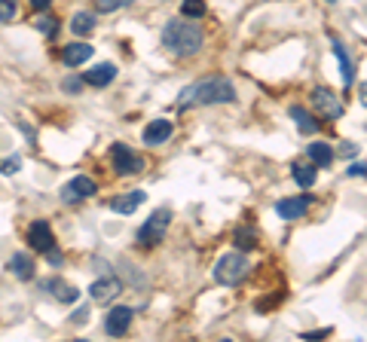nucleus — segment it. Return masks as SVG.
<instances>
[{
  "instance_id": "nucleus-1",
  "label": "nucleus",
  "mask_w": 367,
  "mask_h": 342,
  "mask_svg": "<svg viewBox=\"0 0 367 342\" xmlns=\"http://www.w3.org/2000/svg\"><path fill=\"white\" fill-rule=\"evenodd\" d=\"M236 101V89L227 77H212V80H199L193 86H187L181 92L178 104L181 107H205V104H233Z\"/></svg>"
},
{
  "instance_id": "nucleus-2",
  "label": "nucleus",
  "mask_w": 367,
  "mask_h": 342,
  "mask_svg": "<svg viewBox=\"0 0 367 342\" xmlns=\"http://www.w3.org/2000/svg\"><path fill=\"white\" fill-rule=\"evenodd\" d=\"M162 46L169 49L172 55L178 58H190L202 49V28L193 22H181V19H172L165 22L162 28Z\"/></svg>"
},
{
  "instance_id": "nucleus-3",
  "label": "nucleus",
  "mask_w": 367,
  "mask_h": 342,
  "mask_svg": "<svg viewBox=\"0 0 367 342\" xmlns=\"http://www.w3.org/2000/svg\"><path fill=\"white\" fill-rule=\"evenodd\" d=\"M248 269H251V263H248L245 254H236V251L223 254L221 260H218V266H214V281L223 285V287H236V285L245 281Z\"/></svg>"
},
{
  "instance_id": "nucleus-4",
  "label": "nucleus",
  "mask_w": 367,
  "mask_h": 342,
  "mask_svg": "<svg viewBox=\"0 0 367 342\" xmlns=\"http://www.w3.org/2000/svg\"><path fill=\"white\" fill-rule=\"evenodd\" d=\"M98 193V183L92 180V178H86V174H80V178H71L68 183L62 187V202L64 205H77V202H86V199H92Z\"/></svg>"
},
{
  "instance_id": "nucleus-5",
  "label": "nucleus",
  "mask_w": 367,
  "mask_h": 342,
  "mask_svg": "<svg viewBox=\"0 0 367 342\" xmlns=\"http://www.w3.org/2000/svg\"><path fill=\"white\" fill-rule=\"evenodd\" d=\"M111 159H113L116 174H123V178L144 171V159H141V156H138L129 144H113V147H111Z\"/></svg>"
},
{
  "instance_id": "nucleus-6",
  "label": "nucleus",
  "mask_w": 367,
  "mask_h": 342,
  "mask_svg": "<svg viewBox=\"0 0 367 342\" xmlns=\"http://www.w3.org/2000/svg\"><path fill=\"white\" fill-rule=\"evenodd\" d=\"M169 223H172V211H165V208H162V211H153V214L147 217L144 227L138 229V241H141V245H147V248H150V245H156V241H160V238L165 236Z\"/></svg>"
},
{
  "instance_id": "nucleus-7",
  "label": "nucleus",
  "mask_w": 367,
  "mask_h": 342,
  "mask_svg": "<svg viewBox=\"0 0 367 342\" xmlns=\"http://www.w3.org/2000/svg\"><path fill=\"white\" fill-rule=\"evenodd\" d=\"M312 107L321 116H328V120H340V116H343V101H340L331 89H321V86L312 89Z\"/></svg>"
},
{
  "instance_id": "nucleus-8",
  "label": "nucleus",
  "mask_w": 367,
  "mask_h": 342,
  "mask_svg": "<svg viewBox=\"0 0 367 342\" xmlns=\"http://www.w3.org/2000/svg\"><path fill=\"white\" fill-rule=\"evenodd\" d=\"M28 245L34 248L37 254H46L49 248L55 245V238H53V229H49V223H46V220H37V223H31V229H28Z\"/></svg>"
},
{
  "instance_id": "nucleus-9",
  "label": "nucleus",
  "mask_w": 367,
  "mask_h": 342,
  "mask_svg": "<svg viewBox=\"0 0 367 342\" xmlns=\"http://www.w3.org/2000/svg\"><path fill=\"white\" fill-rule=\"evenodd\" d=\"M312 199L310 196H294V199H282V202H275V214L282 217V220H297V217L306 214V208H310Z\"/></svg>"
},
{
  "instance_id": "nucleus-10",
  "label": "nucleus",
  "mask_w": 367,
  "mask_h": 342,
  "mask_svg": "<svg viewBox=\"0 0 367 342\" xmlns=\"http://www.w3.org/2000/svg\"><path fill=\"white\" fill-rule=\"evenodd\" d=\"M132 308L129 306H116L111 308V315H107V321H104V330L111 333V336H123V333L129 330V324H132Z\"/></svg>"
},
{
  "instance_id": "nucleus-11",
  "label": "nucleus",
  "mask_w": 367,
  "mask_h": 342,
  "mask_svg": "<svg viewBox=\"0 0 367 342\" xmlns=\"http://www.w3.org/2000/svg\"><path fill=\"white\" fill-rule=\"evenodd\" d=\"M123 294V285L116 278H111V275H107V278H98L95 285L89 287V297L95 299V303H111V299H116Z\"/></svg>"
},
{
  "instance_id": "nucleus-12",
  "label": "nucleus",
  "mask_w": 367,
  "mask_h": 342,
  "mask_svg": "<svg viewBox=\"0 0 367 342\" xmlns=\"http://www.w3.org/2000/svg\"><path fill=\"white\" fill-rule=\"evenodd\" d=\"M113 80H116V68L111 62H102V64H95V68H89L83 73V83H89V86H95V89L111 86Z\"/></svg>"
},
{
  "instance_id": "nucleus-13",
  "label": "nucleus",
  "mask_w": 367,
  "mask_h": 342,
  "mask_svg": "<svg viewBox=\"0 0 367 342\" xmlns=\"http://www.w3.org/2000/svg\"><path fill=\"white\" fill-rule=\"evenodd\" d=\"M172 131H174V126L169 120H153L144 129V144L147 147H160V144H165V141L172 138Z\"/></svg>"
},
{
  "instance_id": "nucleus-14",
  "label": "nucleus",
  "mask_w": 367,
  "mask_h": 342,
  "mask_svg": "<svg viewBox=\"0 0 367 342\" xmlns=\"http://www.w3.org/2000/svg\"><path fill=\"white\" fill-rule=\"evenodd\" d=\"M144 199H147L144 190H132V193H126V196H116V199H111V208H113L116 214H132L135 208L144 205Z\"/></svg>"
},
{
  "instance_id": "nucleus-15",
  "label": "nucleus",
  "mask_w": 367,
  "mask_h": 342,
  "mask_svg": "<svg viewBox=\"0 0 367 342\" xmlns=\"http://www.w3.org/2000/svg\"><path fill=\"white\" fill-rule=\"evenodd\" d=\"M92 58V46L89 43H71L62 49V62L68 64V68H80V64H86Z\"/></svg>"
},
{
  "instance_id": "nucleus-16",
  "label": "nucleus",
  "mask_w": 367,
  "mask_h": 342,
  "mask_svg": "<svg viewBox=\"0 0 367 342\" xmlns=\"http://www.w3.org/2000/svg\"><path fill=\"white\" fill-rule=\"evenodd\" d=\"M10 272L19 281H31V278H34V260H31V254H13L10 257Z\"/></svg>"
},
{
  "instance_id": "nucleus-17",
  "label": "nucleus",
  "mask_w": 367,
  "mask_h": 342,
  "mask_svg": "<svg viewBox=\"0 0 367 342\" xmlns=\"http://www.w3.org/2000/svg\"><path fill=\"white\" fill-rule=\"evenodd\" d=\"M306 156H310V162L315 165V169H328V165L333 162V150L331 144H310V150H306Z\"/></svg>"
},
{
  "instance_id": "nucleus-18",
  "label": "nucleus",
  "mask_w": 367,
  "mask_h": 342,
  "mask_svg": "<svg viewBox=\"0 0 367 342\" xmlns=\"http://www.w3.org/2000/svg\"><path fill=\"white\" fill-rule=\"evenodd\" d=\"M291 174H294V180L303 190H310L312 183H315V178H319V171H315L312 162H294V165H291Z\"/></svg>"
},
{
  "instance_id": "nucleus-19",
  "label": "nucleus",
  "mask_w": 367,
  "mask_h": 342,
  "mask_svg": "<svg viewBox=\"0 0 367 342\" xmlns=\"http://www.w3.org/2000/svg\"><path fill=\"white\" fill-rule=\"evenodd\" d=\"M333 55H337V62H340V71H343V83L346 86H352V80H355V68H352V62H349V52H346V46L340 43L337 37H333Z\"/></svg>"
},
{
  "instance_id": "nucleus-20",
  "label": "nucleus",
  "mask_w": 367,
  "mask_h": 342,
  "mask_svg": "<svg viewBox=\"0 0 367 342\" xmlns=\"http://www.w3.org/2000/svg\"><path fill=\"white\" fill-rule=\"evenodd\" d=\"M43 287H53L55 299H62V303H77V299H80V290H77V287H74V285H62L58 278L43 281Z\"/></svg>"
},
{
  "instance_id": "nucleus-21",
  "label": "nucleus",
  "mask_w": 367,
  "mask_h": 342,
  "mask_svg": "<svg viewBox=\"0 0 367 342\" xmlns=\"http://www.w3.org/2000/svg\"><path fill=\"white\" fill-rule=\"evenodd\" d=\"M291 120L297 122V129L303 131V135H315V131H319V122H315L303 107H291Z\"/></svg>"
},
{
  "instance_id": "nucleus-22",
  "label": "nucleus",
  "mask_w": 367,
  "mask_h": 342,
  "mask_svg": "<svg viewBox=\"0 0 367 342\" xmlns=\"http://www.w3.org/2000/svg\"><path fill=\"white\" fill-rule=\"evenodd\" d=\"M92 28H95V15L92 13H77L71 19V31L77 37H83V34H92Z\"/></svg>"
},
{
  "instance_id": "nucleus-23",
  "label": "nucleus",
  "mask_w": 367,
  "mask_h": 342,
  "mask_svg": "<svg viewBox=\"0 0 367 342\" xmlns=\"http://www.w3.org/2000/svg\"><path fill=\"white\" fill-rule=\"evenodd\" d=\"M236 245H239V251H251L257 245V232L251 227H239L236 229Z\"/></svg>"
},
{
  "instance_id": "nucleus-24",
  "label": "nucleus",
  "mask_w": 367,
  "mask_h": 342,
  "mask_svg": "<svg viewBox=\"0 0 367 342\" xmlns=\"http://www.w3.org/2000/svg\"><path fill=\"white\" fill-rule=\"evenodd\" d=\"M181 15H187V19H202L205 15V0H184Z\"/></svg>"
},
{
  "instance_id": "nucleus-25",
  "label": "nucleus",
  "mask_w": 367,
  "mask_h": 342,
  "mask_svg": "<svg viewBox=\"0 0 367 342\" xmlns=\"http://www.w3.org/2000/svg\"><path fill=\"white\" fill-rule=\"evenodd\" d=\"M34 28H37V31H40V34H43V37H53L58 24H55V19H53V15H43V13H40L37 19H34Z\"/></svg>"
},
{
  "instance_id": "nucleus-26",
  "label": "nucleus",
  "mask_w": 367,
  "mask_h": 342,
  "mask_svg": "<svg viewBox=\"0 0 367 342\" xmlns=\"http://www.w3.org/2000/svg\"><path fill=\"white\" fill-rule=\"evenodd\" d=\"M129 3H135V0H95V10L98 13H116Z\"/></svg>"
},
{
  "instance_id": "nucleus-27",
  "label": "nucleus",
  "mask_w": 367,
  "mask_h": 342,
  "mask_svg": "<svg viewBox=\"0 0 367 342\" xmlns=\"http://www.w3.org/2000/svg\"><path fill=\"white\" fill-rule=\"evenodd\" d=\"M15 0H0V24H10L15 19Z\"/></svg>"
},
{
  "instance_id": "nucleus-28",
  "label": "nucleus",
  "mask_w": 367,
  "mask_h": 342,
  "mask_svg": "<svg viewBox=\"0 0 367 342\" xmlns=\"http://www.w3.org/2000/svg\"><path fill=\"white\" fill-rule=\"evenodd\" d=\"M19 169H22V159H19V156H10V159L4 162V174H15Z\"/></svg>"
},
{
  "instance_id": "nucleus-29",
  "label": "nucleus",
  "mask_w": 367,
  "mask_h": 342,
  "mask_svg": "<svg viewBox=\"0 0 367 342\" xmlns=\"http://www.w3.org/2000/svg\"><path fill=\"white\" fill-rule=\"evenodd\" d=\"M71 321H74V324H89V308H77Z\"/></svg>"
},
{
  "instance_id": "nucleus-30",
  "label": "nucleus",
  "mask_w": 367,
  "mask_h": 342,
  "mask_svg": "<svg viewBox=\"0 0 367 342\" xmlns=\"http://www.w3.org/2000/svg\"><path fill=\"white\" fill-rule=\"evenodd\" d=\"M331 336V327H321V330H312V333H303V339H324Z\"/></svg>"
},
{
  "instance_id": "nucleus-31",
  "label": "nucleus",
  "mask_w": 367,
  "mask_h": 342,
  "mask_svg": "<svg viewBox=\"0 0 367 342\" xmlns=\"http://www.w3.org/2000/svg\"><path fill=\"white\" fill-rule=\"evenodd\" d=\"M349 178H364V162H352V165H349Z\"/></svg>"
},
{
  "instance_id": "nucleus-32",
  "label": "nucleus",
  "mask_w": 367,
  "mask_h": 342,
  "mask_svg": "<svg viewBox=\"0 0 367 342\" xmlns=\"http://www.w3.org/2000/svg\"><path fill=\"white\" fill-rule=\"evenodd\" d=\"M46 257H49V263H53V266H62V254L55 251V245H53V248H49V251H46Z\"/></svg>"
},
{
  "instance_id": "nucleus-33",
  "label": "nucleus",
  "mask_w": 367,
  "mask_h": 342,
  "mask_svg": "<svg viewBox=\"0 0 367 342\" xmlns=\"http://www.w3.org/2000/svg\"><path fill=\"white\" fill-rule=\"evenodd\" d=\"M49 3H53V0H31V6H34V10H37V13H43V10H46V6H49Z\"/></svg>"
},
{
  "instance_id": "nucleus-34",
  "label": "nucleus",
  "mask_w": 367,
  "mask_h": 342,
  "mask_svg": "<svg viewBox=\"0 0 367 342\" xmlns=\"http://www.w3.org/2000/svg\"><path fill=\"white\" fill-rule=\"evenodd\" d=\"M64 89H68V92H77L80 83H77V80H68V83H64Z\"/></svg>"
},
{
  "instance_id": "nucleus-35",
  "label": "nucleus",
  "mask_w": 367,
  "mask_h": 342,
  "mask_svg": "<svg viewBox=\"0 0 367 342\" xmlns=\"http://www.w3.org/2000/svg\"><path fill=\"white\" fill-rule=\"evenodd\" d=\"M328 3H337V0H328Z\"/></svg>"
}]
</instances>
